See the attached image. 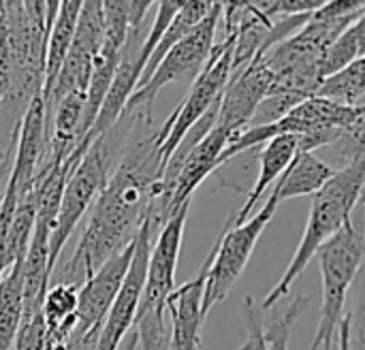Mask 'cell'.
Here are the masks:
<instances>
[{
	"mask_svg": "<svg viewBox=\"0 0 365 350\" xmlns=\"http://www.w3.org/2000/svg\"><path fill=\"white\" fill-rule=\"evenodd\" d=\"M163 173L165 163L158 154L156 130L150 126L139 137L133 135L103 192L90 207L77 248L60 267L58 282L81 287L105 261L135 242L152 201L160 192Z\"/></svg>",
	"mask_w": 365,
	"mask_h": 350,
	"instance_id": "cell-1",
	"label": "cell"
},
{
	"mask_svg": "<svg viewBox=\"0 0 365 350\" xmlns=\"http://www.w3.org/2000/svg\"><path fill=\"white\" fill-rule=\"evenodd\" d=\"M152 120L150 111H128L118 118V122L107 128L103 135H98L77 163V167L71 171L60 207L53 220L51 237H49V269L53 274L56 263L60 259V252L64 244L71 240L75 227L81 222L86 212L94 205L98 195L103 192L109 175L113 173L115 165L120 163L122 154L126 152L135 130L141 122Z\"/></svg>",
	"mask_w": 365,
	"mask_h": 350,
	"instance_id": "cell-2",
	"label": "cell"
},
{
	"mask_svg": "<svg viewBox=\"0 0 365 350\" xmlns=\"http://www.w3.org/2000/svg\"><path fill=\"white\" fill-rule=\"evenodd\" d=\"M365 186V156H357L342 169H336L331 180L314 195L312 210L302 235V242L276 287L261 302V310H272L282 297L289 295L295 280L304 274L310 261L317 257L321 246H325L357 210Z\"/></svg>",
	"mask_w": 365,
	"mask_h": 350,
	"instance_id": "cell-3",
	"label": "cell"
},
{
	"mask_svg": "<svg viewBox=\"0 0 365 350\" xmlns=\"http://www.w3.org/2000/svg\"><path fill=\"white\" fill-rule=\"evenodd\" d=\"M58 9L60 0L2 2L0 28L4 32L11 58V92L4 107H13L17 118H21L32 98L41 96L47 34Z\"/></svg>",
	"mask_w": 365,
	"mask_h": 350,
	"instance_id": "cell-4",
	"label": "cell"
},
{
	"mask_svg": "<svg viewBox=\"0 0 365 350\" xmlns=\"http://www.w3.org/2000/svg\"><path fill=\"white\" fill-rule=\"evenodd\" d=\"M364 233L355 227L353 218L317 252L323 276V306L319 331L310 350H331L338 325L346 312L349 291L364 263Z\"/></svg>",
	"mask_w": 365,
	"mask_h": 350,
	"instance_id": "cell-5",
	"label": "cell"
},
{
	"mask_svg": "<svg viewBox=\"0 0 365 350\" xmlns=\"http://www.w3.org/2000/svg\"><path fill=\"white\" fill-rule=\"evenodd\" d=\"M233 43L235 36H225L222 43H214L210 60L192 81L186 98L173 109L165 124L156 130L158 154L167 167L173 152L180 148L184 137L212 111L220 105V98L233 75Z\"/></svg>",
	"mask_w": 365,
	"mask_h": 350,
	"instance_id": "cell-6",
	"label": "cell"
},
{
	"mask_svg": "<svg viewBox=\"0 0 365 350\" xmlns=\"http://www.w3.org/2000/svg\"><path fill=\"white\" fill-rule=\"evenodd\" d=\"M276 210H278V203L269 195L265 205L257 214H252L244 225L231 227V222L227 220L220 237L216 240V244L210 250V267H207V276H205L203 304H201L203 319H207L212 308L218 306L231 293V289L240 280L242 272L246 269V265L257 248L259 237L272 222Z\"/></svg>",
	"mask_w": 365,
	"mask_h": 350,
	"instance_id": "cell-7",
	"label": "cell"
},
{
	"mask_svg": "<svg viewBox=\"0 0 365 350\" xmlns=\"http://www.w3.org/2000/svg\"><path fill=\"white\" fill-rule=\"evenodd\" d=\"M222 19V2H212V9L207 15L178 43L173 49L158 62V66L152 71V75L145 79L143 86H139L130 98L126 101L122 113L128 111H150L156 94L173 83V81H195L205 62L210 60V53L214 49V38L218 24Z\"/></svg>",
	"mask_w": 365,
	"mask_h": 350,
	"instance_id": "cell-8",
	"label": "cell"
},
{
	"mask_svg": "<svg viewBox=\"0 0 365 350\" xmlns=\"http://www.w3.org/2000/svg\"><path fill=\"white\" fill-rule=\"evenodd\" d=\"M103 41V2L101 0H86L81 2V11L77 17L75 36L71 43V49L62 62V68L58 73V79L49 92L47 98H43L47 122L60 103L71 92H86L92 75V62Z\"/></svg>",
	"mask_w": 365,
	"mask_h": 350,
	"instance_id": "cell-9",
	"label": "cell"
},
{
	"mask_svg": "<svg viewBox=\"0 0 365 350\" xmlns=\"http://www.w3.org/2000/svg\"><path fill=\"white\" fill-rule=\"evenodd\" d=\"M156 233L158 231L154 229V225L145 218L143 227L139 229V233L135 237V252H133L128 272L124 276V282H122V287L107 312V319L103 323L96 350H118L124 336L133 329L135 316L139 310V302L143 295V287H145L150 248H152Z\"/></svg>",
	"mask_w": 365,
	"mask_h": 350,
	"instance_id": "cell-10",
	"label": "cell"
},
{
	"mask_svg": "<svg viewBox=\"0 0 365 350\" xmlns=\"http://www.w3.org/2000/svg\"><path fill=\"white\" fill-rule=\"evenodd\" d=\"M188 210H190V203H184L160 227V231L156 233V237L152 242L148 272H145V287H143L137 316L152 312V310H165L169 295L175 291V272H178Z\"/></svg>",
	"mask_w": 365,
	"mask_h": 350,
	"instance_id": "cell-11",
	"label": "cell"
},
{
	"mask_svg": "<svg viewBox=\"0 0 365 350\" xmlns=\"http://www.w3.org/2000/svg\"><path fill=\"white\" fill-rule=\"evenodd\" d=\"M135 252V242L105 261L77 291V325L71 336L81 338L92 331H101L107 312L124 282L130 259Z\"/></svg>",
	"mask_w": 365,
	"mask_h": 350,
	"instance_id": "cell-12",
	"label": "cell"
},
{
	"mask_svg": "<svg viewBox=\"0 0 365 350\" xmlns=\"http://www.w3.org/2000/svg\"><path fill=\"white\" fill-rule=\"evenodd\" d=\"M269 81L272 73L265 68L261 58H255L248 66L231 75L214 122V126L229 135V141L248 128L257 107L269 92Z\"/></svg>",
	"mask_w": 365,
	"mask_h": 350,
	"instance_id": "cell-13",
	"label": "cell"
},
{
	"mask_svg": "<svg viewBox=\"0 0 365 350\" xmlns=\"http://www.w3.org/2000/svg\"><path fill=\"white\" fill-rule=\"evenodd\" d=\"M210 267V254L201 267V272L175 287L165 304V312H169L171 329H169V350H199L201 344V327L205 323L201 304H203V289L205 276Z\"/></svg>",
	"mask_w": 365,
	"mask_h": 350,
	"instance_id": "cell-14",
	"label": "cell"
},
{
	"mask_svg": "<svg viewBox=\"0 0 365 350\" xmlns=\"http://www.w3.org/2000/svg\"><path fill=\"white\" fill-rule=\"evenodd\" d=\"M310 306V297L299 295L291 302V306L282 312L276 314L269 327L265 329L263 325V310L255 302V297L246 295L242 308H244V327H246V342L240 350H289V338L293 331V325L297 319L306 312Z\"/></svg>",
	"mask_w": 365,
	"mask_h": 350,
	"instance_id": "cell-15",
	"label": "cell"
},
{
	"mask_svg": "<svg viewBox=\"0 0 365 350\" xmlns=\"http://www.w3.org/2000/svg\"><path fill=\"white\" fill-rule=\"evenodd\" d=\"M297 154H299V145H297V137L295 135H280V137H276V139L265 143V148L261 152V167H259L255 186L248 192L244 205L229 218L231 227H240V225H244L252 216V210L259 205V201L263 199L267 188L278 177L284 175V171L289 169V165L293 163V158Z\"/></svg>",
	"mask_w": 365,
	"mask_h": 350,
	"instance_id": "cell-16",
	"label": "cell"
},
{
	"mask_svg": "<svg viewBox=\"0 0 365 350\" xmlns=\"http://www.w3.org/2000/svg\"><path fill=\"white\" fill-rule=\"evenodd\" d=\"M83 0H60L58 15L49 28L47 34V47H45V71H43V86H41V98H47L58 73L62 68V62L71 49L75 28H77V17L81 11Z\"/></svg>",
	"mask_w": 365,
	"mask_h": 350,
	"instance_id": "cell-17",
	"label": "cell"
},
{
	"mask_svg": "<svg viewBox=\"0 0 365 350\" xmlns=\"http://www.w3.org/2000/svg\"><path fill=\"white\" fill-rule=\"evenodd\" d=\"M336 173L331 165H327L323 158L314 156V152H299L280 182L276 184L272 197L280 205L282 201L295 199V197H308L317 195Z\"/></svg>",
	"mask_w": 365,
	"mask_h": 350,
	"instance_id": "cell-18",
	"label": "cell"
},
{
	"mask_svg": "<svg viewBox=\"0 0 365 350\" xmlns=\"http://www.w3.org/2000/svg\"><path fill=\"white\" fill-rule=\"evenodd\" d=\"M77 291L79 287L75 284L56 282L53 287L47 289L43 297L41 312L47 327V342L51 350L62 346L71 338L77 325Z\"/></svg>",
	"mask_w": 365,
	"mask_h": 350,
	"instance_id": "cell-19",
	"label": "cell"
},
{
	"mask_svg": "<svg viewBox=\"0 0 365 350\" xmlns=\"http://www.w3.org/2000/svg\"><path fill=\"white\" fill-rule=\"evenodd\" d=\"M212 9V2H207V0H195V2H182V6H180V11L175 13V17L169 21V26H167V30L163 32V36H160V41H158V45H156V49H154V53L150 56V60H148V64H145V68H143V73H141V77H139V83H137V88L139 86H143L145 83V79L152 75V71L158 66V62L173 49V45H178L205 15H207V11ZM135 88V90H137Z\"/></svg>",
	"mask_w": 365,
	"mask_h": 350,
	"instance_id": "cell-20",
	"label": "cell"
},
{
	"mask_svg": "<svg viewBox=\"0 0 365 350\" xmlns=\"http://www.w3.org/2000/svg\"><path fill=\"white\" fill-rule=\"evenodd\" d=\"M314 96L349 105V107H361L365 98V60H355L346 68L323 77L317 86Z\"/></svg>",
	"mask_w": 365,
	"mask_h": 350,
	"instance_id": "cell-21",
	"label": "cell"
},
{
	"mask_svg": "<svg viewBox=\"0 0 365 350\" xmlns=\"http://www.w3.org/2000/svg\"><path fill=\"white\" fill-rule=\"evenodd\" d=\"M21 265L24 261H17L0 280V350H13L21 323Z\"/></svg>",
	"mask_w": 365,
	"mask_h": 350,
	"instance_id": "cell-22",
	"label": "cell"
},
{
	"mask_svg": "<svg viewBox=\"0 0 365 350\" xmlns=\"http://www.w3.org/2000/svg\"><path fill=\"white\" fill-rule=\"evenodd\" d=\"M365 15L359 17L357 21H353L323 53L321 62H319V77H329L342 68H346L349 64H353L355 60H361L365 56Z\"/></svg>",
	"mask_w": 365,
	"mask_h": 350,
	"instance_id": "cell-23",
	"label": "cell"
},
{
	"mask_svg": "<svg viewBox=\"0 0 365 350\" xmlns=\"http://www.w3.org/2000/svg\"><path fill=\"white\" fill-rule=\"evenodd\" d=\"M13 350H51L47 342V327L43 312H21V323L13 342Z\"/></svg>",
	"mask_w": 365,
	"mask_h": 350,
	"instance_id": "cell-24",
	"label": "cell"
},
{
	"mask_svg": "<svg viewBox=\"0 0 365 350\" xmlns=\"http://www.w3.org/2000/svg\"><path fill=\"white\" fill-rule=\"evenodd\" d=\"M19 124V122H17ZM17 124L11 128V139L6 143V148H0V205H2V199H4V190H2V184L4 180H9V171H11V163H13V152H15V141H17Z\"/></svg>",
	"mask_w": 365,
	"mask_h": 350,
	"instance_id": "cell-25",
	"label": "cell"
},
{
	"mask_svg": "<svg viewBox=\"0 0 365 350\" xmlns=\"http://www.w3.org/2000/svg\"><path fill=\"white\" fill-rule=\"evenodd\" d=\"M98 336H101V331H92V334L81 336V338L71 336L62 346H58V349H53V350H96Z\"/></svg>",
	"mask_w": 365,
	"mask_h": 350,
	"instance_id": "cell-26",
	"label": "cell"
},
{
	"mask_svg": "<svg viewBox=\"0 0 365 350\" xmlns=\"http://www.w3.org/2000/svg\"><path fill=\"white\" fill-rule=\"evenodd\" d=\"M351 334H353V314H344L338 325V350H353Z\"/></svg>",
	"mask_w": 365,
	"mask_h": 350,
	"instance_id": "cell-27",
	"label": "cell"
},
{
	"mask_svg": "<svg viewBox=\"0 0 365 350\" xmlns=\"http://www.w3.org/2000/svg\"><path fill=\"white\" fill-rule=\"evenodd\" d=\"M0 15H2V2H0Z\"/></svg>",
	"mask_w": 365,
	"mask_h": 350,
	"instance_id": "cell-28",
	"label": "cell"
}]
</instances>
